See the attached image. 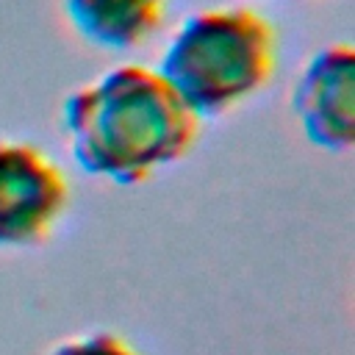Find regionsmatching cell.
I'll list each match as a JSON object with an SVG mask.
<instances>
[{
    "instance_id": "7a4b0ae2",
    "label": "cell",
    "mask_w": 355,
    "mask_h": 355,
    "mask_svg": "<svg viewBox=\"0 0 355 355\" xmlns=\"http://www.w3.org/2000/svg\"><path fill=\"white\" fill-rule=\"evenodd\" d=\"M155 69L200 119L219 116L275 78L277 31L247 6L202 8L178 25Z\"/></svg>"
},
{
    "instance_id": "8992f818",
    "label": "cell",
    "mask_w": 355,
    "mask_h": 355,
    "mask_svg": "<svg viewBox=\"0 0 355 355\" xmlns=\"http://www.w3.org/2000/svg\"><path fill=\"white\" fill-rule=\"evenodd\" d=\"M44 355H141L128 338L111 330H92L58 341Z\"/></svg>"
},
{
    "instance_id": "6da1fadb",
    "label": "cell",
    "mask_w": 355,
    "mask_h": 355,
    "mask_svg": "<svg viewBox=\"0 0 355 355\" xmlns=\"http://www.w3.org/2000/svg\"><path fill=\"white\" fill-rule=\"evenodd\" d=\"M200 116L147 64H119L78 86L61 105L75 164L116 186L147 183L183 161L200 139Z\"/></svg>"
},
{
    "instance_id": "277c9868",
    "label": "cell",
    "mask_w": 355,
    "mask_h": 355,
    "mask_svg": "<svg viewBox=\"0 0 355 355\" xmlns=\"http://www.w3.org/2000/svg\"><path fill=\"white\" fill-rule=\"evenodd\" d=\"M291 111L302 136L330 153L355 144V50L333 42L316 50L291 89Z\"/></svg>"
},
{
    "instance_id": "3957f363",
    "label": "cell",
    "mask_w": 355,
    "mask_h": 355,
    "mask_svg": "<svg viewBox=\"0 0 355 355\" xmlns=\"http://www.w3.org/2000/svg\"><path fill=\"white\" fill-rule=\"evenodd\" d=\"M72 200L58 161L28 139L0 136V250L44 244Z\"/></svg>"
},
{
    "instance_id": "5b68a950",
    "label": "cell",
    "mask_w": 355,
    "mask_h": 355,
    "mask_svg": "<svg viewBox=\"0 0 355 355\" xmlns=\"http://www.w3.org/2000/svg\"><path fill=\"white\" fill-rule=\"evenodd\" d=\"M169 0H64L78 36L100 50H133L164 22Z\"/></svg>"
}]
</instances>
